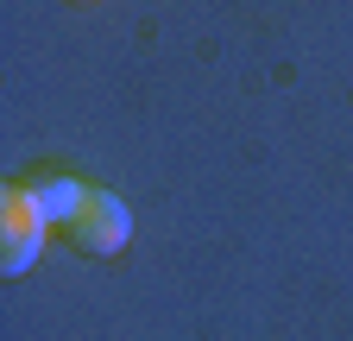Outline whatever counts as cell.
<instances>
[{"instance_id":"cell-2","label":"cell","mask_w":353,"mask_h":341,"mask_svg":"<svg viewBox=\"0 0 353 341\" xmlns=\"http://www.w3.org/2000/svg\"><path fill=\"white\" fill-rule=\"evenodd\" d=\"M63 240H70L76 253H88V260H114V253L132 240V215H126V202H120L114 190H101V184H88L82 208L63 222Z\"/></svg>"},{"instance_id":"cell-4","label":"cell","mask_w":353,"mask_h":341,"mask_svg":"<svg viewBox=\"0 0 353 341\" xmlns=\"http://www.w3.org/2000/svg\"><path fill=\"white\" fill-rule=\"evenodd\" d=\"M76 7H82V0H76Z\"/></svg>"},{"instance_id":"cell-1","label":"cell","mask_w":353,"mask_h":341,"mask_svg":"<svg viewBox=\"0 0 353 341\" xmlns=\"http://www.w3.org/2000/svg\"><path fill=\"white\" fill-rule=\"evenodd\" d=\"M44 234H51V215H44V202H38L32 177L0 184V272H7V278L26 272V266L38 260Z\"/></svg>"},{"instance_id":"cell-3","label":"cell","mask_w":353,"mask_h":341,"mask_svg":"<svg viewBox=\"0 0 353 341\" xmlns=\"http://www.w3.org/2000/svg\"><path fill=\"white\" fill-rule=\"evenodd\" d=\"M32 190H38V202H44V215H51L57 228L82 208V196H88V184L82 177H32Z\"/></svg>"}]
</instances>
